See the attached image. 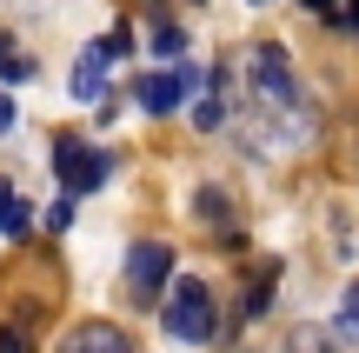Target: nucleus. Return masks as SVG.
<instances>
[{"mask_svg":"<svg viewBox=\"0 0 359 353\" xmlns=\"http://www.w3.org/2000/svg\"><path fill=\"white\" fill-rule=\"evenodd\" d=\"M246 80H253V93H259V100H266L280 120H299V127L313 133L306 87H299V74H293V53H286L280 40H259V47H246Z\"/></svg>","mask_w":359,"mask_h":353,"instance_id":"1","label":"nucleus"},{"mask_svg":"<svg viewBox=\"0 0 359 353\" xmlns=\"http://www.w3.org/2000/svg\"><path fill=\"white\" fill-rule=\"evenodd\" d=\"M160 327L187 347L213 340V293H206V280H173V293L160 300Z\"/></svg>","mask_w":359,"mask_h":353,"instance_id":"2","label":"nucleus"},{"mask_svg":"<svg viewBox=\"0 0 359 353\" xmlns=\"http://www.w3.org/2000/svg\"><path fill=\"white\" fill-rule=\"evenodd\" d=\"M53 173H60L67 200H80V194H93V187L114 173V154H107V147H87V140H60L53 147Z\"/></svg>","mask_w":359,"mask_h":353,"instance_id":"3","label":"nucleus"},{"mask_svg":"<svg viewBox=\"0 0 359 353\" xmlns=\"http://www.w3.org/2000/svg\"><path fill=\"white\" fill-rule=\"evenodd\" d=\"M167 274H173V247H167V240H140V247L127 253V287H133V300H140V307H160L173 293Z\"/></svg>","mask_w":359,"mask_h":353,"instance_id":"4","label":"nucleus"},{"mask_svg":"<svg viewBox=\"0 0 359 353\" xmlns=\"http://www.w3.org/2000/svg\"><path fill=\"white\" fill-rule=\"evenodd\" d=\"M206 80L193 74V67H173V74H140V87H133V100H140V114H173L180 100H193Z\"/></svg>","mask_w":359,"mask_h":353,"instance_id":"5","label":"nucleus"},{"mask_svg":"<svg viewBox=\"0 0 359 353\" xmlns=\"http://www.w3.org/2000/svg\"><path fill=\"white\" fill-rule=\"evenodd\" d=\"M107 60H114V53H107L100 40H93V47L74 60V80H67V87H74V100H87V107H93V100L107 93Z\"/></svg>","mask_w":359,"mask_h":353,"instance_id":"6","label":"nucleus"},{"mask_svg":"<svg viewBox=\"0 0 359 353\" xmlns=\"http://www.w3.org/2000/svg\"><path fill=\"white\" fill-rule=\"evenodd\" d=\"M67 353H133V340L120 327H107V320H87V327L67 333Z\"/></svg>","mask_w":359,"mask_h":353,"instance_id":"7","label":"nucleus"},{"mask_svg":"<svg viewBox=\"0 0 359 353\" xmlns=\"http://www.w3.org/2000/svg\"><path fill=\"white\" fill-rule=\"evenodd\" d=\"M27 227H34V207H27V200L13 194L7 180H0V234H7V240H20Z\"/></svg>","mask_w":359,"mask_h":353,"instance_id":"8","label":"nucleus"},{"mask_svg":"<svg viewBox=\"0 0 359 353\" xmlns=\"http://www.w3.org/2000/svg\"><path fill=\"white\" fill-rule=\"evenodd\" d=\"M0 80L7 87H20V80H34V53H20L7 34H0Z\"/></svg>","mask_w":359,"mask_h":353,"instance_id":"9","label":"nucleus"},{"mask_svg":"<svg viewBox=\"0 0 359 353\" xmlns=\"http://www.w3.org/2000/svg\"><path fill=\"white\" fill-rule=\"evenodd\" d=\"M273 274H280V267H259V280H253V287H246V307H240L246 320H259V314H266V307H273Z\"/></svg>","mask_w":359,"mask_h":353,"instance_id":"10","label":"nucleus"},{"mask_svg":"<svg viewBox=\"0 0 359 353\" xmlns=\"http://www.w3.org/2000/svg\"><path fill=\"white\" fill-rule=\"evenodd\" d=\"M154 53H167V60H180V53H187V34L160 20V27H154Z\"/></svg>","mask_w":359,"mask_h":353,"instance_id":"11","label":"nucleus"},{"mask_svg":"<svg viewBox=\"0 0 359 353\" xmlns=\"http://www.w3.org/2000/svg\"><path fill=\"white\" fill-rule=\"evenodd\" d=\"M286 353H339V347L326 340V333H313V327H306V333H293V340H286Z\"/></svg>","mask_w":359,"mask_h":353,"instance_id":"12","label":"nucleus"},{"mask_svg":"<svg viewBox=\"0 0 359 353\" xmlns=\"http://www.w3.org/2000/svg\"><path fill=\"white\" fill-rule=\"evenodd\" d=\"M193 213H200V220H226V194H219V187H206V194L193 200Z\"/></svg>","mask_w":359,"mask_h":353,"instance_id":"13","label":"nucleus"},{"mask_svg":"<svg viewBox=\"0 0 359 353\" xmlns=\"http://www.w3.org/2000/svg\"><path fill=\"white\" fill-rule=\"evenodd\" d=\"M100 47H107V53H114V60H127V53H133V27H114V34H107V40H100Z\"/></svg>","mask_w":359,"mask_h":353,"instance_id":"14","label":"nucleus"},{"mask_svg":"<svg viewBox=\"0 0 359 353\" xmlns=\"http://www.w3.org/2000/svg\"><path fill=\"white\" fill-rule=\"evenodd\" d=\"M339 333H359V287H346V307H339Z\"/></svg>","mask_w":359,"mask_h":353,"instance_id":"15","label":"nucleus"},{"mask_svg":"<svg viewBox=\"0 0 359 353\" xmlns=\"http://www.w3.org/2000/svg\"><path fill=\"white\" fill-rule=\"evenodd\" d=\"M333 20H339V34H353V40H359V0H346V7H339Z\"/></svg>","mask_w":359,"mask_h":353,"instance_id":"16","label":"nucleus"},{"mask_svg":"<svg viewBox=\"0 0 359 353\" xmlns=\"http://www.w3.org/2000/svg\"><path fill=\"white\" fill-rule=\"evenodd\" d=\"M0 353H27V347H20V333H13V327H0Z\"/></svg>","mask_w":359,"mask_h":353,"instance_id":"17","label":"nucleus"},{"mask_svg":"<svg viewBox=\"0 0 359 353\" xmlns=\"http://www.w3.org/2000/svg\"><path fill=\"white\" fill-rule=\"evenodd\" d=\"M7 127H13V100L0 93V133H7Z\"/></svg>","mask_w":359,"mask_h":353,"instance_id":"18","label":"nucleus"},{"mask_svg":"<svg viewBox=\"0 0 359 353\" xmlns=\"http://www.w3.org/2000/svg\"><path fill=\"white\" fill-rule=\"evenodd\" d=\"M259 7H266V0H259Z\"/></svg>","mask_w":359,"mask_h":353,"instance_id":"19","label":"nucleus"}]
</instances>
